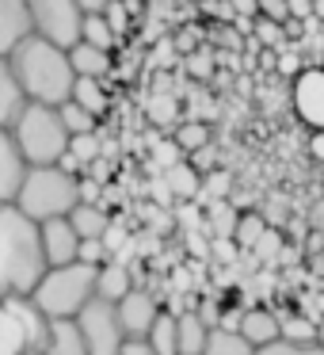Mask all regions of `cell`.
I'll list each match as a JSON object with an SVG mask.
<instances>
[{"instance_id":"1","label":"cell","mask_w":324,"mask_h":355,"mask_svg":"<svg viewBox=\"0 0 324 355\" xmlns=\"http://www.w3.org/2000/svg\"><path fill=\"white\" fill-rule=\"evenodd\" d=\"M46 271L39 225L16 207H0V302L31 298Z\"/></svg>"},{"instance_id":"2","label":"cell","mask_w":324,"mask_h":355,"mask_svg":"<svg viewBox=\"0 0 324 355\" xmlns=\"http://www.w3.org/2000/svg\"><path fill=\"white\" fill-rule=\"evenodd\" d=\"M8 65L16 73L19 88H24L27 103H42V107H62V103H69L73 85H77V73L69 65V50L31 35L27 42L16 46Z\"/></svg>"},{"instance_id":"3","label":"cell","mask_w":324,"mask_h":355,"mask_svg":"<svg viewBox=\"0 0 324 355\" xmlns=\"http://www.w3.org/2000/svg\"><path fill=\"white\" fill-rule=\"evenodd\" d=\"M80 202V180H73L69 172H62L57 164L50 168H27L24 187H19L12 207L19 214H27L35 225L54 222V218H69Z\"/></svg>"},{"instance_id":"4","label":"cell","mask_w":324,"mask_h":355,"mask_svg":"<svg viewBox=\"0 0 324 355\" xmlns=\"http://www.w3.org/2000/svg\"><path fill=\"white\" fill-rule=\"evenodd\" d=\"M12 138L27 168H50L69 153V130L62 126V115L57 107H42V103H27L19 111V119L12 123Z\"/></svg>"},{"instance_id":"5","label":"cell","mask_w":324,"mask_h":355,"mask_svg":"<svg viewBox=\"0 0 324 355\" xmlns=\"http://www.w3.org/2000/svg\"><path fill=\"white\" fill-rule=\"evenodd\" d=\"M96 271L88 263H65V268H50L42 283L35 286L31 302L50 317V321H77V313L96 298Z\"/></svg>"},{"instance_id":"6","label":"cell","mask_w":324,"mask_h":355,"mask_svg":"<svg viewBox=\"0 0 324 355\" xmlns=\"http://www.w3.org/2000/svg\"><path fill=\"white\" fill-rule=\"evenodd\" d=\"M27 12H31V31L39 39L54 42L62 50L80 42L84 12H80L77 0H27Z\"/></svg>"},{"instance_id":"7","label":"cell","mask_w":324,"mask_h":355,"mask_svg":"<svg viewBox=\"0 0 324 355\" xmlns=\"http://www.w3.org/2000/svg\"><path fill=\"white\" fill-rule=\"evenodd\" d=\"M77 329L88 344V355H118L126 344L123 324H118V309L103 298H92L77 313Z\"/></svg>"},{"instance_id":"8","label":"cell","mask_w":324,"mask_h":355,"mask_svg":"<svg viewBox=\"0 0 324 355\" xmlns=\"http://www.w3.org/2000/svg\"><path fill=\"white\" fill-rule=\"evenodd\" d=\"M290 103H294V115L313 134L324 130V65H309L294 77Z\"/></svg>"},{"instance_id":"9","label":"cell","mask_w":324,"mask_h":355,"mask_svg":"<svg viewBox=\"0 0 324 355\" xmlns=\"http://www.w3.org/2000/svg\"><path fill=\"white\" fill-rule=\"evenodd\" d=\"M115 309H118V324H123L126 340H145L149 332H153V321L161 317V302H156L153 291H145V286H134Z\"/></svg>"},{"instance_id":"10","label":"cell","mask_w":324,"mask_h":355,"mask_svg":"<svg viewBox=\"0 0 324 355\" xmlns=\"http://www.w3.org/2000/svg\"><path fill=\"white\" fill-rule=\"evenodd\" d=\"M4 313L19 324V336H24V347L19 352H46V340H50V317L35 306L31 298H8L0 302Z\"/></svg>"},{"instance_id":"11","label":"cell","mask_w":324,"mask_h":355,"mask_svg":"<svg viewBox=\"0 0 324 355\" xmlns=\"http://www.w3.org/2000/svg\"><path fill=\"white\" fill-rule=\"evenodd\" d=\"M39 233H42V252H46V263H50V268H65V263H77L80 237H77V230L69 225V218H54V222H42V225H39Z\"/></svg>"},{"instance_id":"12","label":"cell","mask_w":324,"mask_h":355,"mask_svg":"<svg viewBox=\"0 0 324 355\" xmlns=\"http://www.w3.org/2000/svg\"><path fill=\"white\" fill-rule=\"evenodd\" d=\"M24 176H27L24 153H19L12 130L0 126V207H12V202H16L19 187H24Z\"/></svg>"},{"instance_id":"13","label":"cell","mask_w":324,"mask_h":355,"mask_svg":"<svg viewBox=\"0 0 324 355\" xmlns=\"http://www.w3.org/2000/svg\"><path fill=\"white\" fill-rule=\"evenodd\" d=\"M31 35L27 0H0V58H12L19 42H27Z\"/></svg>"},{"instance_id":"14","label":"cell","mask_w":324,"mask_h":355,"mask_svg":"<svg viewBox=\"0 0 324 355\" xmlns=\"http://www.w3.org/2000/svg\"><path fill=\"white\" fill-rule=\"evenodd\" d=\"M237 332L255 347V352H263V347H271L278 340V313H275V309H267V306H248L244 317H240V329Z\"/></svg>"},{"instance_id":"15","label":"cell","mask_w":324,"mask_h":355,"mask_svg":"<svg viewBox=\"0 0 324 355\" xmlns=\"http://www.w3.org/2000/svg\"><path fill=\"white\" fill-rule=\"evenodd\" d=\"M134 286H138L134 283V271L126 268V263H118V260H107L100 271H96V298L111 302V306H118Z\"/></svg>"},{"instance_id":"16","label":"cell","mask_w":324,"mask_h":355,"mask_svg":"<svg viewBox=\"0 0 324 355\" xmlns=\"http://www.w3.org/2000/svg\"><path fill=\"white\" fill-rule=\"evenodd\" d=\"M27 107V96L24 88H19L16 73H12L8 58H0V126L4 130H12V123L19 119V111Z\"/></svg>"},{"instance_id":"17","label":"cell","mask_w":324,"mask_h":355,"mask_svg":"<svg viewBox=\"0 0 324 355\" xmlns=\"http://www.w3.org/2000/svg\"><path fill=\"white\" fill-rule=\"evenodd\" d=\"M111 210L107 207H88V202H77V210L69 214V225L77 230L80 241H103L111 230Z\"/></svg>"},{"instance_id":"18","label":"cell","mask_w":324,"mask_h":355,"mask_svg":"<svg viewBox=\"0 0 324 355\" xmlns=\"http://www.w3.org/2000/svg\"><path fill=\"white\" fill-rule=\"evenodd\" d=\"M206 336H210V329L199 321L195 309H176V347H179V355H202L206 352Z\"/></svg>"},{"instance_id":"19","label":"cell","mask_w":324,"mask_h":355,"mask_svg":"<svg viewBox=\"0 0 324 355\" xmlns=\"http://www.w3.org/2000/svg\"><path fill=\"white\" fill-rule=\"evenodd\" d=\"M69 65L77 77H88V80H103L111 73V54L107 50H96L88 46V42H77V46H69Z\"/></svg>"},{"instance_id":"20","label":"cell","mask_w":324,"mask_h":355,"mask_svg":"<svg viewBox=\"0 0 324 355\" xmlns=\"http://www.w3.org/2000/svg\"><path fill=\"white\" fill-rule=\"evenodd\" d=\"M161 180L168 184V191L176 195V202H195L202 191V176L191 168V161H179L172 164L168 172H161Z\"/></svg>"},{"instance_id":"21","label":"cell","mask_w":324,"mask_h":355,"mask_svg":"<svg viewBox=\"0 0 324 355\" xmlns=\"http://www.w3.org/2000/svg\"><path fill=\"white\" fill-rule=\"evenodd\" d=\"M46 355H88V344L80 336L77 321H50Z\"/></svg>"},{"instance_id":"22","label":"cell","mask_w":324,"mask_h":355,"mask_svg":"<svg viewBox=\"0 0 324 355\" xmlns=\"http://www.w3.org/2000/svg\"><path fill=\"white\" fill-rule=\"evenodd\" d=\"M69 100L77 103V107H84L88 115H96V119H103V115H107V107H111L103 80H88V77H77V85H73V96H69Z\"/></svg>"},{"instance_id":"23","label":"cell","mask_w":324,"mask_h":355,"mask_svg":"<svg viewBox=\"0 0 324 355\" xmlns=\"http://www.w3.org/2000/svg\"><path fill=\"white\" fill-rule=\"evenodd\" d=\"M145 344H149L153 355H179V347H176V313L161 309V317L153 321V332L145 336Z\"/></svg>"},{"instance_id":"24","label":"cell","mask_w":324,"mask_h":355,"mask_svg":"<svg viewBox=\"0 0 324 355\" xmlns=\"http://www.w3.org/2000/svg\"><path fill=\"white\" fill-rule=\"evenodd\" d=\"M202 355H255V347L248 344L240 332H229V329H210L206 336V352Z\"/></svg>"},{"instance_id":"25","label":"cell","mask_w":324,"mask_h":355,"mask_svg":"<svg viewBox=\"0 0 324 355\" xmlns=\"http://www.w3.org/2000/svg\"><path fill=\"white\" fill-rule=\"evenodd\" d=\"M278 340L290 344H313L316 340V321L305 313H278Z\"/></svg>"},{"instance_id":"26","label":"cell","mask_w":324,"mask_h":355,"mask_svg":"<svg viewBox=\"0 0 324 355\" xmlns=\"http://www.w3.org/2000/svg\"><path fill=\"white\" fill-rule=\"evenodd\" d=\"M80 42H88V46H96V50H115V42H118V35L111 31V24L103 19V12H96V16H84V24H80Z\"/></svg>"},{"instance_id":"27","label":"cell","mask_w":324,"mask_h":355,"mask_svg":"<svg viewBox=\"0 0 324 355\" xmlns=\"http://www.w3.org/2000/svg\"><path fill=\"white\" fill-rule=\"evenodd\" d=\"M263 233H267V218L263 214H252V210H248V214H240V222H237V233H233V245L240 248V252H252L255 245H260V237Z\"/></svg>"},{"instance_id":"28","label":"cell","mask_w":324,"mask_h":355,"mask_svg":"<svg viewBox=\"0 0 324 355\" xmlns=\"http://www.w3.org/2000/svg\"><path fill=\"white\" fill-rule=\"evenodd\" d=\"M57 115H62V126L69 130V138H80V134H96V123H100V119L88 115L84 107H77L73 100L62 103V107H57Z\"/></svg>"},{"instance_id":"29","label":"cell","mask_w":324,"mask_h":355,"mask_svg":"<svg viewBox=\"0 0 324 355\" xmlns=\"http://www.w3.org/2000/svg\"><path fill=\"white\" fill-rule=\"evenodd\" d=\"M176 146H179V153L183 157H195L199 149H206L210 146V130L202 123H179V130H176Z\"/></svg>"},{"instance_id":"30","label":"cell","mask_w":324,"mask_h":355,"mask_svg":"<svg viewBox=\"0 0 324 355\" xmlns=\"http://www.w3.org/2000/svg\"><path fill=\"white\" fill-rule=\"evenodd\" d=\"M229 191H233V176H229V172H206V176H202L199 199H206V202H225V199H229Z\"/></svg>"},{"instance_id":"31","label":"cell","mask_w":324,"mask_h":355,"mask_svg":"<svg viewBox=\"0 0 324 355\" xmlns=\"http://www.w3.org/2000/svg\"><path fill=\"white\" fill-rule=\"evenodd\" d=\"M69 157H77L84 168H92V161H100V138H96V134L69 138Z\"/></svg>"},{"instance_id":"32","label":"cell","mask_w":324,"mask_h":355,"mask_svg":"<svg viewBox=\"0 0 324 355\" xmlns=\"http://www.w3.org/2000/svg\"><path fill=\"white\" fill-rule=\"evenodd\" d=\"M149 119H153L156 126H172L179 123V107L172 96H156V100H149Z\"/></svg>"},{"instance_id":"33","label":"cell","mask_w":324,"mask_h":355,"mask_svg":"<svg viewBox=\"0 0 324 355\" xmlns=\"http://www.w3.org/2000/svg\"><path fill=\"white\" fill-rule=\"evenodd\" d=\"M255 42H263V46H271V50H278L286 42V27L282 24H271V19H260L255 16Z\"/></svg>"},{"instance_id":"34","label":"cell","mask_w":324,"mask_h":355,"mask_svg":"<svg viewBox=\"0 0 324 355\" xmlns=\"http://www.w3.org/2000/svg\"><path fill=\"white\" fill-rule=\"evenodd\" d=\"M255 355H324V347L316 344H290V340H275L271 347H263V352H255Z\"/></svg>"},{"instance_id":"35","label":"cell","mask_w":324,"mask_h":355,"mask_svg":"<svg viewBox=\"0 0 324 355\" xmlns=\"http://www.w3.org/2000/svg\"><path fill=\"white\" fill-rule=\"evenodd\" d=\"M77 260H80V263H88V268H103V263L111 260V252L103 248V241H80Z\"/></svg>"},{"instance_id":"36","label":"cell","mask_w":324,"mask_h":355,"mask_svg":"<svg viewBox=\"0 0 324 355\" xmlns=\"http://www.w3.org/2000/svg\"><path fill=\"white\" fill-rule=\"evenodd\" d=\"M255 8H260V19H271V24H290V4L286 0H255Z\"/></svg>"},{"instance_id":"37","label":"cell","mask_w":324,"mask_h":355,"mask_svg":"<svg viewBox=\"0 0 324 355\" xmlns=\"http://www.w3.org/2000/svg\"><path fill=\"white\" fill-rule=\"evenodd\" d=\"M195 313H199V321L206 324V329H217V324H222V302H217V298H202L199 306H195Z\"/></svg>"},{"instance_id":"38","label":"cell","mask_w":324,"mask_h":355,"mask_svg":"<svg viewBox=\"0 0 324 355\" xmlns=\"http://www.w3.org/2000/svg\"><path fill=\"white\" fill-rule=\"evenodd\" d=\"M103 19L111 24V31H115V35H123L126 31V4H123V0H111L107 8H103Z\"/></svg>"},{"instance_id":"39","label":"cell","mask_w":324,"mask_h":355,"mask_svg":"<svg viewBox=\"0 0 324 355\" xmlns=\"http://www.w3.org/2000/svg\"><path fill=\"white\" fill-rule=\"evenodd\" d=\"M278 245H282V237L267 230V233H263V237H260V245L252 248V252H255V260H263V263H267L271 256H278Z\"/></svg>"},{"instance_id":"40","label":"cell","mask_w":324,"mask_h":355,"mask_svg":"<svg viewBox=\"0 0 324 355\" xmlns=\"http://www.w3.org/2000/svg\"><path fill=\"white\" fill-rule=\"evenodd\" d=\"M149 191H153L156 199L164 202V207H172V202H176V195L168 191V184H164V180H153V184H149Z\"/></svg>"},{"instance_id":"41","label":"cell","mask_w":324,"mask_h":355,"mask_svg":"<svg viewBox=\"0 0 324 355\" xmlns=\"http://www.w3.org/2000/svg\"><path fill=\"white\" fill-rule=\"evenodd\" d=\"M229 8L237 12V16H260V8H255V0H229Z\"/></svg>"},{"instance_id":"42","label":"cell","mask_w":324,"mask_h":355,"mask_svg":"<svg viewBox=\"0 0 324 355\" xmlns=\"http://www.w3.org/2000/svg\"><path fill=\"white\" fill-rule=\"evenodd\" d=\"M118 355H153V352H149V344H145V340H126V344H123V352H118Z\"/></svg>"},{"instance_id":"43","label":"cell","mask_w":324,"mask_h":355,"mask_svg":"<svg viewBox=\"0 0 324 355\" xmlns=\"http://www.w3.org/2000/svg\"><path fill=\"white\" fill-rule=\"evenodd\" d=\"M309 153H313V161H321V164H324V130L309 138Z\"/></svg>"},{"instance_id":"44","label":"cell","mask_w":324,"mask_h":355,"mask_svg":"<svg viewBox=\"0 0 324 355\" xmlns=\"http://www.w3.org/2000/svg\"><path fill=\"white\" fill-rule=\"evenodd\" d=\"M80 4V12H84V16H96V12H103L111 4V0H77Z\"/></svg>"},{"instance_id":"45","label":"cell","mask_w":324,"mask_h":355,"mask_svg":"<svg viewBox=\"0 0 324 355\" xmlns=\"http://www.w3.org/2000/svg\"><path fill=\"white\" fill-rule=\"evenodd\" d=\"M286 4H290V19L294 16H309V12H313V0H286Z\"/></svg>"},{"instance_id":"46","label":"cell","mask_w":324,"mask_h":355,"mask_svg":"<svg viewBox=\"0 0 324 355\" xmlns=\"http://www.w3.org/2000/svg\"><path fill=\"white\" fill-rule=\"evenodd\" d=\"M316 344L324 347V317H321V321H316Z\"/></svg>"},{"instance_id":"47","label":"cell","mask_w":324,"mask_h":355,"mask_svg":"<svg viewBox=\"0 0 324 355\" xmlns=\"http://www.w3.org/2000/svg\"><path fill=\"white\" fill-rule=\"evenodd\" d=\"M313 8H316V12H321V16H324V0H316V4H313Z\"/></svg>"},{"instance_id":"48","label":"cell","mask_w":324,"mask_h":355,"mask_svg":"<svg viewBox=\"0 0 324 355\" xmlns=\"http://www.w3.org/2000/svg\"><path fill=\"white\" fill-rule=\"evenodd\" d=\"M19 355H46V352H19Z\"/></svg>"}]
</instances>
